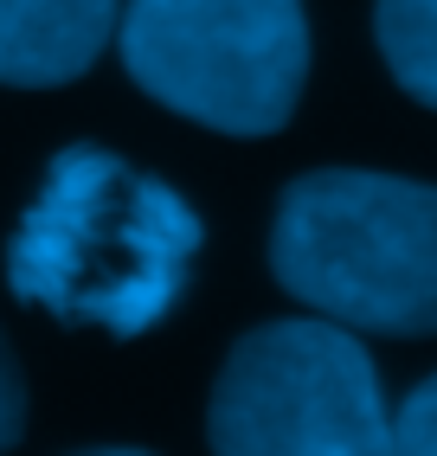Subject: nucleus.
<instances>
[{
	"mask_svg": "<svg viewBox=\"0 0 437 456\" xmlns=\"http://www.w3.org/2000/svg\"><path fill=\"white\" fill-rule=\"evenodd\" d=\"M200 251V219L174 187L136 174L110 148H65L45 167L7 251V283L71 328L148 334L186 289Z\"/></svg>",
	"mask_w": 437,
	"mask_h": 456,
	"instance_id": "1",
	"label": "nucleus"
},
{
	"mask_svg": "<svg viewBox=\"0 0 437 456\" xmlns=\"http://www.w3.org/2000/svg\"><path fill=\"white\" fill-rule=\"evenodd\" d=\"M270 270L341 328L437 334V187L322 167L276 206Z\"/></svg>",
	"mask_w": 437,
	"mask_h": 456,
	"instance_id": "2",
	"label": "nucleus"
},
{
	"mask_svg": "<svg viewBox=\"0 0 437 456\" xmlns=\"http://www.w3.org/2000/svg\"><path fill=\"white\" fill-rule=\"evenodd\" d=\"M122 65L218 135H270L290 123L309 77L302 0H129Z\"/></svg>",
	"mask_w": 437,
	"mask_h": 456,
	"instance_id": "3",
	"label": "nucleus"
},
{
	"mask_svg": "<svg viewBox=\"0 0 437 456\" xmlns=\"http://www.w3.org/2000/svg\"><path fill=\"white\" fill-rule=\"evenodd\" d=\"M212 456H386L392 411L341 322H264L232 347L206 411Z\"/></svg>",
	"mask_w": 437,
	"mask_h": 456,
	"instance_id": "4",
	"label": "nucleus"
},
{
	"mask_svg": "<svg viewBox=\"0 0 437 456\" xmlns=\"http://www.w3.org/2000/svg\"><path fill=\"white\" fill-rule=\"evenodd\" d=\"M110 33L116 0H0V84H71L97 65Z\"/></svg>",
	"mask_w": 437,
	"mask_h": 456,
	"instance_id": "5",
	"label": "nucleus"
},
{
	"mask_svg": "<svg viewBox=\"0 0 437 456\" xmlns=\"http://www.w3.org/2000/svg\"><path fill=\"white\" fill-rule=\"evenodd\" d=\"M380 52L386 71L437 110V0H380Z\"/></svg>",
	"mask_w": 437,
	"mask_h": 456,
	"instance_id": "6",
	"label": "nucleus"
},
{
	"mask_svg": "<svg viewBox=\"0 0 437 456\" xmlns=\"http://www.w3.org/2000/svg\"><path fill=\"white\" fill-rule=\"evenodd\" d=\"M386 456H437V373L399 405L392 437H386Z\"/></svg>",
	"mask_w": 437,
	"mask_h": 456,
	"instance_id": "7",
	"label": "nucleus"
},
{
	"mask_svg": "<svg viewBox=\"0 0 437 456\" xmlns=\"http://www.w3.org/2000/svg\"><path fill=\"white\" fill-rule=\"evenodd\" d=\"M26 431V379H20V360L0 334V450H13Z\"/></svg>",
	"mask_w": 437,
	"mask_h": 456,
	"instance_id": "8",
	"label": "nucleus"
},
{
	"mask_svg": "<svg viewBox=\"0 0 437 456\" xmlns=\"http://www.w3.org/2000/svg\"><path fill=\"white\" fill-rule=\"evenodd\" d=\"M78 456H154V450H78Z\"/></svg>",
	"mask_w": 437,
	"mask_h": 456,
	"instance_id": "9",
	"label": "nucleus"
}]
</instances>
